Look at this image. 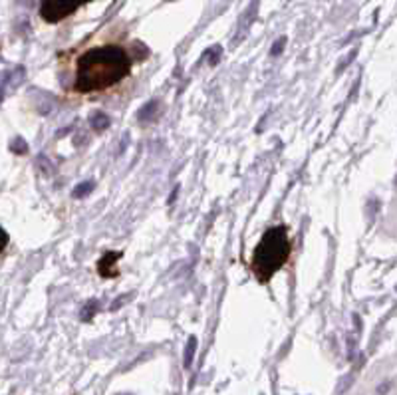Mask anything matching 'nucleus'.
<instances>
[{
    "label": "nucleus",
    "instance_id": "obj_1",
    "mask_svg": "<svg viewBox=\"0 0 397 395\" xmlns=\"http://www.w3.org/2000/svg\"><path fill=\"white\" fill-rule=\"evenodd\" d=\"M133 62V56L120 44L90 48L76 60L72 92L76 96H102L129 78Z\"/></svg>",
    "mask_w": 397,
    "mask_h": 395
},
{
    "label": "nucleus",
    "instance_id": "obj_2",
    "mask_svg": "<svg viewBox=\"0 0 397 395\" xmlns=\"http://www.w3.org/2000/svg\"><path fill=\"white\" fill-rule=\"evenodd\" d=\"M290 255H292V243L288 239L286 227L284 225L270 227L262 234V239L250 257V262H248L250 273L254 274V278L261 284H266L274 274L286 264Z\"/></svg>",
    "mask_w": 397,
    "mask_h": 395
},
{
    "label": "nucleus",
    "instance_id": "obj_3",
    "mask_svg": "<svg viewBox=\"0 0 397 395\" xmlns=\"http://www.w3.org/2000/svg\"><path fill=\"white\" fill-rule=\"evenodd\" d=\"M88 2H92V0H42L40 16L46 22L56 24V22L72 16L76 10H80Z\"/></svg>",
    "mask_w": 397,
    "mask_h": 395
},
{
    "label": "nucleus",
    "instance_id": "obj_4",
    "mask_svg": "<svg viewBox=\"0 0 397 395\" xmlns=\"http://www.w3.org/2000/svg\"><path fill=\"white\" fill-rule=\"evenodd\" d=\"M122 257V252H108V255H104L99 262H97V273L102 274L104 278H115L120 271H118V260Z\"/></svg>",
    "mask_w": 397,
    "mask_h": 395
},
{
    "label": "nucleus",
    "instance_id": "obj_5",
    "mask_svg": "<svg viewBox=\"0 0 397 395\" xmlns=\"http://www.w3.org/2000/svg\"><path fill=\"white\" fill-rule=\"evenodd\" d=\"M92 125H94L96 129H104L106 125H110V120H108L106 115L97 113V115H94V120H92Z\"/></svg>",
    "mask_w": 397,
    "mask_h": 395
},
{
    "label": "nucleus",
    "instance_id": "obj_6",
    "mask_svg": "<svg viewBox=\"0 0 397 395\" xmlns=\"http://www.w3.org/2000/svg\"><path fill=\"white\" fill-rule=\"evenodd\" d=\"M206 56H211V66H215V64H217V58L220 56V46H213V50H209Z\"/></svg>",
    "mask_w": 397,
    "mask_h": 395
},
{
    "label": "nucleus",
    "instance_id": "obj_7",
    "mask_svg": "<svg viewBox=\"0 0 397 395\" xmlns=\"http://www.w3.org/2000/svg\"><path fill=\"white\" fill-rule=\"evenodd\" d=\"M92 189H94V185H92V183H86V185H80V187L74 191V195H78V197H83V193L92 191Z\"/></svg>",
    "mask_w": 397,
    "mask_h": 395
},
{
    "label": "nucleus",
    "instance_id": "obj_8",
    "mask_svg": "<svg viewBox=\"0 0 397 395\" xmlns=\"http://www.w3.org/2000/svg\"><path fill=\"white\" fill-rule=\"evenodd\" d=\"M6 245H8V234H6V231L0 227V252L6 248Z\"/></svg>",
    "mask_w": 397,
    "mask_h": 395
},
{
    "label": "nucleus",
    "instance_id": "obj_9",
    "mask_svg": "<svg viewBox=\"0 0 397 395\" xmlns=\"http://www.w3.org/2000/svg\"><path fill=\"white\" fill-rule=\"evenodd\" d=\"M280 48H284V38L282 40H278L276 44L273 46V56H278L280 54Z\"/></svg>",
    "mask_w": 397,
    "mask_h": 395
}]
</instances>
